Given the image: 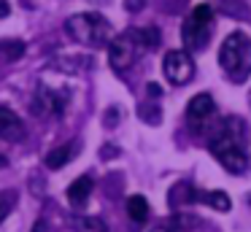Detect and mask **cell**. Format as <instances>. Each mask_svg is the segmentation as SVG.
Wrapping results in <instances>:
<instances>
[{
	"label": "cell",
	"mask_w": 251,
	"mask_h": 232,
	"mask_svg": "<svg viewBox=\"0 0 251 232\" xmlns=\"http://www.w3.org/2000/svg\"><path fill=\"white\" fill-rule=\"evenodd\" d=\"M202 200H205V203L211 205L213 210H222V213H227V210L232 208V203H229V194H227V192H219V189H213V192H202Z\"/></svg>",
	"instance_id": "15"
},
{
	"label": "cell",
	"mask_w": 251,
	"mask_h": 232,
	"mask_svg": "<svg viewBox=\"0 0 251 232\" xmlns=\"http://www.w3.org/2000/svg\"><path fill=\"white\" fill-rule=\"evenodd\" d=\"M73 151H76V146H71V143L60 146V149H51L49 154H46V167H49V170H60V167H65L68 162H71Z\"/></svg>",
	"instance_id": "12"
},
{
	"label": "cell",
	"mask_w": 251,
	"mask_h": 232,
	"mask_svg": "<svg viewBox=\"0 0 251 232\" xmlns=\"http://www.w3.org/2000/svg\"><path fill=\"white\" fill-rule=\"evenodd\" d=\"M132 32H135V38H138V43H141L143 52L159 46V41H162V32H159L157 27H141V30H132Z\"/></svg>",
	"instance_id": "13"
},
{
	"label": "cell",
	"mask_w": 251,
	"mask_h": 232,
	"mask_svg": "<svg viewBox=\"0 0 251 232\" xmlns=\"http://www.w3.org/2000/svg\"><path fill=\"white\" fill-rule=\"evenodd\" d=\"M0 54L11 62V59H19L25 54V43L22 41H0Z\"/></svg>",
	"instance_id": "16"
},
{
	"label": "cell",
	"mask_w": 251,
	"mask_h": 232,
	"mask_svg": "<svg viewBox=\"0 0 251 232\" xmlns=\"http://www.w3.org/2000/svg\"><path fill=\"white\" fill-rule=\"evenodd\" d=\"M3 165H6V159H3V156H0V167H3Z\"/></svg>",
	"instance_id": "23"
},
{
	"label": "cell",
	"mask_w": 251,
	"mask_h": 232,
	"mask_svg": "<svg viewBox=\"0 0 251 232\" xmlns=\"http://www.w3.org/2000/svg\"><path fill=\"white\" fill-rule=\"evenodd\" d=\"M11 208H14V192H0V224L6 221Z\"/></svg>",
	"instance_id": "17"
},
{
	"label": "cell",
	"mask_w": 251,
	"mask_h": 232,
	"mask_svg": "<svg viewBox=\"0 0 251 232\" xmlns=\"http://www.w3.org/2000/svg\"><path fill=\"white\" fill-rule=\"evenodd\" d=\"M0 138L3 140H22L25 138V122L6 105H0Z\"/></svg>",
	"instance_id": "9"
},
{
	"label": "cell",
	"mask_w": 251,
	"mask_h": 232,
	"mask_svg": "<svg viewBox=\"0 0 251 232\" xmlns=\"http://www.w3.org/2000/svg\"><path fill=\"white\" fill-rule=\"evenodd\" d=\"M162 73L165 78L173 86H184L195 78V62H192L189 49H173V52H165L162 59Z\"/></svg>",
	"instance_id": "6"
},
{
	"label": "cell",
	"mask_w": 251,
	"mask_h": 232,
	"mask_svg": "<svg viewBox=\"0 0 251 232\" xmlns=\"http://www.w3.org/2000/svg\"><path fill=\"white\" fill-rule=\"evenodd\" d=\"M151 232H173V230H170V227H154Z\"/></svg>",
	"instance_id": "22"
},
{
	"label": "cell",
	"mask_w": 251,
	"mask_h": 232,
	"mask_svg": "<svg viewBox=\"0 0 251 232\" xmlns=\"http://www.w3.org/2000/svg\"><path fill=\"white\" fill-rule=\"evenodd\" d=\"M213 32V5L211 3H197L192 5L189 16L184 19L181 27V38H184V46L189 52H200L208 46Z\"/></svg>",
	"instance_id": "4"
},
{
	"label": "cell",
	"mask_w": 251,
	"mask_h": 232,
	"mask_svg": "<svg viewBox=\"0 0 251 232\" xmlns=\"http://www.w3.org/2000/svg\"><path fill=\"white\" fill-rule=\"evenodd\" d=\"M44 224H46V221H38V224H35V230H33V232H46V230H44Z\"/></svg>",
	"instance_id": "21"
},
{
	"label": "cell",
	"mask_w": 251,
	"mask_h": 232,
	"mask_svg": "<svg viewBox=\"0 0 251 232\" xmlns=\"http://www.w3.org/2000/svg\"><path fill=\"white\" fill-rule=\"evenodd\" d=\"M208 151L213 159L232 176L249 170V151H246V124L240 119L229 116L213 129L211 140H208Z\"/></svg>",
	"instance_id": "1"
},
{
	"label": "cell",
	"mask_w": 251,
	"mask_h": 232,
	"mask_svg": "<svg viewBox=\"0 0 251 232\" xmlns=\"http://www.w3.org/2000/svg\"><path fill=\"white\" fill-rule=\"evenodd\" d=\"M73 230L76 232H108V227H105V221L98 219V216H78V219L73 221Z\"/></svg>",
	"instance_id": "14"
},
{
	"label": "cell",
	"mask_w": 251,
	"mask_h": 232,
	"mask_svg": "<svg viewBox=\"0 0 251 232\" xmlns=\"http://www.w3.org/2000/svg\"><path fill=\"white\" fill-rule=\"evenodd\" d=\"M8 14H11V8H8V3H6V0H0V19H6Z\"/></svg>",
	"instance_id": "19"
},
{
	"label": "cell",
	"mask_w": 251,
	"mask_h": 232,
	"mask_svg": "<svg viewBox=\"0 0 251 232\" xmlns=\"http://www.w3.org/2000/svg\"><path fill=\"white\" fill-rule=\"evenodd\" d=\"M92 178L89 176H78L76 181L68 186V203L73 205V208H81V205H87V200H89V194H92Z\"/></svg>",
	"instance_id": "10"
},
{
	"label": "cell",
	"mask_w": 251,
	"mask_h": 232,
	"mask_svg": "<svg viewBox=\"0 0 251 232\" xmlns=\"http://www.w3.org/2000/svg\"><path fill=\"white\" fill-rule=\"evenodd\" d=\"M65 30H68V35L76 43H81V46L100 49V46H105L108 38H111V22L105 19L103 14H98V11H84V14L68 16Z\"/></svg>",
	"instance_id": "3"
},
{
	"label": "cell",
	"mask_w": 251,
	"mask_h": 232,
	"mask_svg": "<svg viewBox=\"0 0 251 232\" xmlns=\"http://www.w3.org/2000/svg\"><path fill=\"white\" fill-rule=\"evenodd\" d=\"M219 65L232 84H243L251 76V38L240 30L229 32L219 49Z\"/></svg>",
	"instance_id": "2"
},
{
	"label": "cell",
	"mask_w": 251,
	"mask_h": 232,
	"mask_svg": "<svg viewBox=\"0 0 251 232\" xmlns=\"http://www.w3.org/2000/svg\"><path fill=\"white\" fill-rule=\"evenodd\" d=\"M249 103H251V95H249Z\"/></svg>",
	"instance_id": "24"
},
{
	"label": "cell",
	"mask_w": 251,
	"mask_h": 232,
	"mask_svg": "<svg viewBox=\"0 0 251 232\" xmlns=\"http://www.w3.org/2000/svg\"><path fill=\"white\" fill-rule=\"evenodd\" d=\"M127 216H130L135 224L149 221V203H146L143 194H132V197H127Z\"/></svg>",
	"instance_id": "11"
},
{
	"label": "cell",
	"mask_w": 251,
	"mask_h": 232,
	"mask_svg": "<svg viewBox=\"0 0 251 232\" xmlns=\"http://www.w3.org/2000/svg\"><path fill=\"white\" fill-rule=\"evenodd\" d=\"M213 122H216V103H213V97L208 92L195 95L189 100V105H186V124H189V129L195 135H200Z\"/></svg>",
	"instance_id": "7"
},
{
	"label": "cell",
	"mask_w": 251,
	"mask_h": 232,
	"mask_svg": "<svg viewBox=\"0 0 251 232\" xmlns=\"http://www.w3.org/2000/svg\"><path fill=\"white\" fill-rule=\"evenodd\" d=\"M146 89H149V97H154V100H157V97L162 95V89H159V84H149Z\"/></svg>",
	"instance_id": "18"
},
{
	"label": "cell",
	"mask_w": 251,
	"mask_h": 232,
	"mask_svg": "<svg viewBox=\"0 0 251 232\" xmlns=\"http://www.w3.org/2000/svg\"><path fill=\"white\" fill-rule=\"evenodd\" d=\"M141 43H138L135 32L127 30L122 32V35H116L114 41L108 43V65L114 70H119V73H125V70L132 68V62L138 59V54H141Z\"/></svg>",
	"instance_id": "5"
},
{
	"label": "cell",
	"mask_w": 251,
	"mask_h": 232,
	"mask_svg": "<svg viewBox=\"0 0 251 232\" xmlns=\"http://www.w3.org/2000/svg\"><path fill=\"white\" fill-rule=\"evenodd\" d=\"M127 8H130V11H138V8H141V0H127Z\"/></svg>",
	"instance_id": "20"
},
{
	"label": "cell",
	"mask_w": 251,
	"mask_h": 232,
	"mask_svg": "<svg viewBox=\"0 0 251 232\" xmlns=\"http://www.w3.org/2000/svg\"><path fill=\"white\" fill-rule=\"evenodd\" d=\"M35 103H38V108L44 113H49V116H60V113L65 111L68 95H65V92L51 89L49 84H41L38 86V95H35Z\"/></svg>",
	"instance_id": "8"
}]
</instances>
